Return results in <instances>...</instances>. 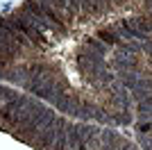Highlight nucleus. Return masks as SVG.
I'll use <instances>...</instances> for the list:
<instances>
[{"label":"nucleus","mask_w":152,"mask_h":150,"mask_svg":"<svg viewBox=\"0 0 152 150\" xmlns=\"http://www.w3.org/2000/svg\"><path fill=\"white\" fill-rule=\"evenodd\" d=\"M136 114H139L141 121H150L152 118V96L139 100V105H136Z\"/></svg>","instance_id":"obj_8"},{"label":"nucleus","mask_w":152,"mask_h":150,"mask_svg":"<svg viewBox=\"0 0 152 150\" xmlns=\"http://www.w3.org/2000/svg\"><path fill=\"white\" fill-rule=\"evenodd\" d=\"M55 139H57V130H55V127H48V130H41V127H39L37 137H34V141H32V148L50 150L52 143H55Z\"/></svg>","instance_id":"obj_5"},{"label":"nucleus","mask_w":152,"mask_h":150,"mask_svg":"<svg viewBox=\"0 0 152 150\" xmlns=\"http://www.w3.org/2000/svg\"><path fill=\"white\" fill-rule=\"evenodd\" d=\"M114 66L121 71V73H134V71H136V59H134V57L118 55V57H116V62H114Z\"/></svg>","instance_id":"obj_7"},{"label":"nucleus","mask_w":152,"mask_h":150,"mask_svg":"<svg viewBox=\"0 0 152 150\" xmlns=\"http://www.w3.org/2000/svg\"><path fill=\"white\" fill-rule=\"evenodd\" d=\"M45 5L52 9V14L57 16L59 21H61L66 27H70V25L75 23V18H77V12L70 7V2L68 0H43Z\"/></svg>","instance_id":"obj_3"},{"label":"nucleus","mask_w":152,"mask_h":150,"mask_svg":"<svg viewBox=\"0 0 152 150\" xmlns=\"http://www.w3.org/2000/svg\"><path fill=\"white\" fill-rule=\"evenodd\" d=\"M136 18V25L139 30L145 34V37H152V14H141V16H134Z\"/></svg>","instance_id":"obj_10"},{"label":"nucleus","mask_w":152,"mask_h":150,"mask_svg":"<svg viewBox=\"0 0 152 150\" xmlns=\"http://www.w3.org/2000/svg\"><path fill=\"white\" fill-rule=\"evenodd\" d=\"M98 39H102V43H104V46H118V43H121L118 34L111 30V25L104 27V30H98Z\"/></svg>","instance_id":"obj_9"},{"label":"nucleus","mask_w":152,"mask_h":150,"mask_svg":"<svg viewBox=\"0 0 152 150\" xmlns=\"http://www.w3.org/2000/svg\"><path fill=\"white\" fill-rule=\"evenodd\" d=\"M141 134H150L152 132V121H141Z\"/></svg>","instance_id":"obj_12"},{"label":"nucleus","mask_w":152,"mask_h":150,"mask_svg":"<svg viewBox=\"0 0 152 150\" xmlns=\"http://www.w3.org/2000/svg\"><path fill=\"white\" fill-rule=\"evenodd\" d=\"M20 9L30 16V21L37 25L39 30L50 32V34H55V37H59V34H66V32H68V27H66V25H64L61 21L52 14V9L45 5L43 0H25Z\"/></svg>","instance_id":"obj_1"},{"label":"nucleus","mask_w":152,"mask_h":150,"mask_svg":"<svg viewBox=\"0 0 152 150\" xmlns=\"http://www.w3.org/2000/svg\"><path fill=\"white\" fill-rule=\"evenodd\" d=\"M114 9L109 5V0H82V16L84 18H95V16H104Z\"/></svg>","instance_id":"obj_4"},{"label":"nucleus","mask_w":152,"mask_h":150,"mask_svg":"<svg viewBox=\"0 0 152 150\" xmlns=\"http://www.w3.org/2000/svg\"><path fill=\"white\" fill-rule=\"evenodd\" d=\"M68 2H70V7H73L77 14H82V0H68Z\"/></svg>","instance_id":"obj_13"},{"label":"nucleus","mask_w":152,"mask_h":150,"mask_svg":"<svg viewBox=\"0 0 152 150\" xmlns=\"http://www.w3.org/2000/svg\"><path fill=\"white\" fill-rule=\"evenodd\" d=\"M84 46H89L91 50L100 52V55H104V52H107V46L102 43V41H100L98 37H86V39H84Z\"/></svg>","instance_id":"obj_11"},{"label":"nucleus","mask_w":152,"mask_h":150,"mask_svg":"<svg viewBox=\"0 0 152 150\" xmlns=\"http://www.w3.org/2000/svg\"><path fill=\"white\" fill-rule=\"evenodd\" d=\"M12 18H14V23L20 27V32L27 37V41H30L32 48L41 50V48H48V46H50V41L45 39V32H43V30H39L37 25L30 21V16H27L23 9H16V12H12Z\"/></svg>","instance_id":"obj_2"},{"label":"nucleus","mask_w":152,"mask_h":150,"mask_svg":"<svg viewBox=\"0 0 152 150\" xmlns=\"http://www.w3.org/2000/svg\"><path fill=\"white\" fill-rule=\"evenodd\" d=\"M75 96L73 93H68V91H59V93H55L50 98V102L55 107H57L59 112H66V114H70V109H73V105H75Z\"/></svg>","instance_id":"obj_6"},{"label":"nucleus","mask_w":152,"mask_h":150,"mask_svg":"<svg viewBox=\"0 0 152 150\" xmlns=\"http://www.w3.org/2000/svg\"><path fill=\"white\" fill-rule=\"evenodd\" d=\"M109 5H111V7H127V5H129V0H109Z\"/></svg>","instance_id":"obj_14"}]
</instances>
